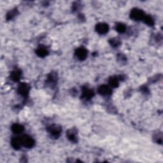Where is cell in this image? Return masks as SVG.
<instances>
[{"instance_id": "9", "label": "cell", "mask_w": 163, "mask_h": 163, "mask_svg": "<svg viewBox=\"0 0 163 163\" xmlns=\"http://www.w3.org/2000/svg\"><path fill=\"white\" fill-rule=\"evenodd\" d=\"M11 145L12 147L15 150H19L20 147L22 145L21 140H20V138H13L11 139Z\"/></svg>"}, {"instance_id": "1", "label": "cell", "mask_w": 163, "mask_h": 163, "mask_svg": "<svg viewBox=\"0 0 163 163\" xmlns=\"http://www.w3.org/2000/svg\"><path fill=\"white\" fill-rule=\"evenodd\" d=\"M145 16V14L143 11L138 8H134L130 13L131 18L135 20H141L144 19Z\"/></svg>"}, {"instance_id": "10", "label": "cell", "mask_w": 163, "mask_h": 163, "mask_svg": "<svg viewBox=\"0 0 163 163\" xmlns=\"http://www.w3.org/2000/svg\"><path fill=\"white\" fill-rule=\"evenodd\" d=\"M24 126H22L21 124H14L12 126H11V130L15 134H20L24 131Z\"/></svg>"}, {"instance_id": "7", "label": "cell", "mask_w": 163, "mask_h": 163, "mask_svg": "<svg viewBox=\"0 0 163 163\" xmlns=\"http://www.w3.org/2000/svg\"><path fill=\"white\" fill-rule=\"evenodd\" d=\"M112 91L110 87L106 85L101 86L98 88V93L103 96H109L112 94Z\"/></svg>"}, {"instance_id": "11", "label": "cell", "mask_w": 163, "mask_h": 163, "mask_svg": "<svg viewBox=\"0 0 163 163\" xmlns=\"http://www.w3.org/2000/svg\"><path fill=\"white\" fill-rule=\"evenodd\" d=\"M10 77L13 81H19L20 77H21V71L19 70V69H15V70L11 72Z\"/></svg>"}, {"instance_id": "8", "label": "cell", "mask_w": 163, "mask_h": 163, "mask_svg": "<svg viewBox=\"0 0 163 163\" xmlns=\"http://www.w3.org/2000/svg\"><path fill=\"white\" fill-rule=\"evenodd\" d=\"M93 96H94V92L92 90L87 88V87H84L82 91V96L84 98H85L87 100H91Z\"/></svg>"}, {"instance_id": "15", "label": "cell", "mask_w": 163, "mask_h": 163, "mask_svg": "<svg viewBox=\"0 0 163 163\" xmlns=\"http://www.w3.org/2000/svg\"><path fill=\"white\" fill-rule=\"evenodd\" d=\"M143 20L145 24L148 25V26H153L154 24L153 18L151 16H150V15H145L144 19H143Z\"/></svg>"}, {"instance_id": "12", "label": "cell", "mask_w": 163, "mask_h": 163, "mask_svg": "<svg viewBox=\"0 0 163 163\" xmlns=\"http://www.w3.org/2000/svg\"><path fill=\"white\" fill-rule=\"evenodd\" d=\"M67 136H68V139L71 141L73 142H77V138L76 136V131L74 129H70L69 130L68 133H67Z\"/></svg>"}, {"instance_id": "3", "label": "cell", "mask_w": 163, "mask_h": 163, "mask_svg": "<svg viewBox=\"0 0 163 163\" xmlns=\"http://www.w3.org/2000/svg\"><path fill=\"white\" fill-rule=\"evenodd\" d=\"M48 131L54 137L57 138L61 133V127L57 125H52L48 127Z\"/></svg>"}, {"instance_id": "4", "label": "cell", "mask_w": 163, "mask_h": 163, "mask_svg": "<svg viewBox=\"0 0 163 163\" xmlns=\"http://www.w3.org/2000/svg\"><path fill=\"white\" fill-rule=\"evenodd\" d=\"M30 91V86L26 83H21L18 87V92L23 96H27Z\"/></svg>"}, {"instance_id": "17", "label": "cell", "mask_w": 163, "mask_h": 163, "mask_svg": "<svg viewBox=\"0 0 163 163\" xmlns=\"http://www.w3.org/2000/svg\"><path fill=\"white\" fill-rule=\"evenodd\" d=\"M16 11H17V10H15V9L10 11L7 15V20H10V19H12L13 17H15V15H16Z\"/></svg>"}, {"instance_id": "2", "label": "cell", "mask_w": 163, "mask_h": 163, "mask_svg": "<svg viewBox=\"0 0 163 163\" xmlns=\"http://www.w3.org/2000/svg\"><path fill=\"white\" fill-rule=\"evenodd\" d=\"M22 145L26 148H31L34 145V140L31 136L24 135L20 138Z\"/></svg>"}, {"instance_id": "16", "label": "cell", "mask_w": 163, "mask_h": 163, "mask_svg": "<svg viewBox=\"0 0 163 163\" xmlns=\"http://www.w3.org/2000/svg\"><path fill=\"white\" fill-rule=\"evenodd\" d=\"M126 30V27L124 24L122 23H119V24H117L116 26V30H117V32L120 33H124L125 31Z\"/></svg>"}, {"instance_id": "14", "label": "cell", "mask_w": 163, "mask_h": 163, "mask_svg": "<svg viewBox=\"0 0 163 163\" xmlns=\"http://www.w3.org/2000/svg\"><path fill=\"white\" fill-rule=\"evenodd\" d=\"M110 86L112 87H117L119 86V78L116 77H111L108 80Z\"/></svg>"}, {"instance_id": "5", "label": "cell", "mask_w": 163, "mask_h": 163, "mask_svg": "<svg viewBox=\"0 0 163 163\" xmlns=\"http://www.w3.org/2000/svg\"><path fill=\"white\" fill-rule=\"evenodd\" d=\"M96 30L100 34H106L109 30L108 25L105 23H99L96 26Z\"/></svg>"}, {"instance_id": "13", "label": "cell", "mask_w": 163, "mask_h": 163, "mask_svg": "<svg viewBox=\"0 0 163 163\" xmlns=\"http://www.w3.org/2000/svg\"><path fill=\"white\" fill-rule=\"evenodd\" d=\"M36 53L39 57H43L47 56L48 54V51L47 49H46L45 47H42V46L41 47L40 46V47H39L36 51Z\"/></svg>"}, {"instance_id": "18", "label": "cell", "mask_w": 163, "mask_h": 163, "mask_svg": "<svg viewBox=\"0 0 163 163\" xmlns=\"http://www.w3.org/2000/svg\"><path fill=\"white\" fill-rule=\"evenodd\" d=\"M110 44L113 46H118L119 45L121 44L120 41L117 39H115V38L112 39L111 40H110Z\"/></svg>"}, {"instance_id": "6", "label": "cell", "mask_w": 163, "mask_h": 163, "mask_svg": "<svg viewBox=\"0 0 163 163\" xmlns=\"http://www.w3.org/2000/svg\"><path fill=\"white\" fill-rule=\"evenodd\" d=\"M75 55L80 60H85L87 56V51L86 48L83 47H80L77 48L75 51Z\"/></svg>"}]
</instances>
